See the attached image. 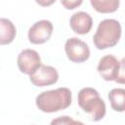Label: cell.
I'll return each instance as SVG.
<instances>
[{
  "label": "cell",
  "instance_id": "obj_1",
  "mask_svg": "<svg viewBox=\"0 0 125 125\" xmlns=\"http://www.w3.org/2000/svg\"><path fill=\"white\" fill-rule=\"evenodd\" d=\"M71 100L70 90L65 87H60L40 93L36 97L35 104L39 110L53 113L67 108L71 104Z\"/></svg>",
  "mask_w": 125,
  "mask_h": 125
},
{
  "label": "cell",
  "instance_id": "obj_2",
  "mask_svg": "<svg viewBox=\"0 0 125 125\" xmlns=\"http://www.w3.org/2000/svg\"><path fill=\"white\" fill-rule=\"evenodd\" d=\"M121 24L114 19L102 21L93 36V42L97 49L104 50L114 47L121 37Z\"/></svg>",
  "mask_w": 125,
  "mask_h": 125
},
{
  "label": "cell",
  "instance_id": "obj_3",
  "mask_svg": "<svg viewBox=\"0 0 125 125\" xmlns=\"http://www.w3.org/2000/svg\"><path fill=\"white\" fill-rule=\"evenodd\" d=\"M77 101L79 106L83 111L90 114L92 120L99 121L104 117L106 112L105 104L96 89L91 87L82 88L78 93Z\"/></svg>",
  "mask_w": 125,
  "mask_h": 125
},
{
  "label": "cell",
  "instance_id": "obj_4",
  "mask_svg": "<svg viewBox=\"0 0 125 125\" xmlns=\"http://www.w3.org/2000/svg\"><path fill=\"white\" fill-rule=\"evenodd\" d=\"M64 51L67 59L75 63L86 62L90 57L89 46L77 37H71L64 44Z\"/></svg>",
  "mask_w": 125,
  "mask_h": 125
},
{
  "label": "cell",
  "instance_id": "obj_5",
  "mask_svg": "<svg viewBox=\"0 0 125 125\" xmlns=\"http://www.w3.org/2000/svg\"><path fill=\"white\" fill-rule=\"evenodd\" d=\"M53 23L47 20L36 21L28 29V40L30 43L39 45L47 42L53 33Z\"/></svg>",
  "mask_w": 125,
  "mask_h": 125
},
{
  "label": "cell",
  "instance_id": "obj_6",
  "mask_svg": "<svg viewBox=\"0 0 125 125\" xmlns=\"http://www.w3.org/2000/svg\"><path fill=\"white\" fill-rule=\"evenodd\" d=\"M29 79L34 86L45 87L57 83L59 80V73L55 67L41 64L34 72L29 75Z\"/></svg>",
  "mask_w": 125,
  "mask_h": 125
},
{
  "label": "cell",
  "instance_id": "obj_7",
  "mask_svg": "<svg viewBox=\"0 0 125 125\" xmlns=\"http://www.w3.org/2000/svg\"><path fill=\"white\" fill-rule=\"evenodd\" d=\"M17 63L21 72L27 75H30L42 64L39 54L32 49L22 50L18 56Z\"/></svg>",
  "mask_w": 125,
  "mask_h": 125
},
{
  "label": "cell",
  "instance_id": "obj_8",
  "mask_svg": "<svg viewBox=\"0 0 125 125\" xmlns=\"http://www.w3.org/2000/svg\"><path fill=\"white\" fill-rule=\"evenodd\" d=\"M120 66V62L112 55L104 56L98 63L97 70L105 81H114Z\"/></svg>",
  "mask_w": 125,
  "mask_h": 125
},
{
  "label": "cell",
  "instance_id": "obj_9",
  "mask_svg": "<svg viewBox=\"0 0 125 125\" xmlns=\"http://www.w3.org/2000/svg\"><path fill=\"white\" fill-rule=\"evenodd\" d=\"M69 24L71 29L75 33L84 35L91 30L93 26V19L88 13L79 11L71 16L69 20Z\"/></svg>",
  "mask_w": 125,
  "mask_h": 125
},
{
  "label": "cell",
  "instance_id": "obj_10",
  "mask_svg": "<svg viewBox=\"0 0 125 125\" xmlns=\"http://www.w3.org/2000/svg\"><path fill=\"white\" fill-rule=\"evenodd\" d=\"M17 34V29L14 23L5 18L0 20V44L7 45L13 42Z\"/></svg>",
  "mask_w": 125,
  "mask_h": 125
},
{
  "label": "cell",
  "instance_id": "obj_11",
  "mask_svg": "<svg viewBox=\"0 0 125 125\" xmlns=\"http://www.w3.org/2000/svg\"><path fill=\"white\" fill-rule=\"evenodd\" d=\"M110 106L113 110L118 112L125 111V89L115 88L109 91L107 96Z\"/></svg>",
  "mask_w": 125,
  "mask_h": 125
},
{
  "label": "cell",
  "instance_id": "obj_12",
  "mask_svg": "<svg viewBox=\"0 0 125 125\" xmlns=\"http://www.w3.org/2000/svg\"><path fill=\"white\" fill-rule=\"evenodd\" d=\"M92 7L99 13H114L119 8V0H90Z\"/></svg>",
  "mask_w": 125,
  "mask_h": 125
},
{
  "label": "cell",
  "instance_id": "obj_13",
  "mask_svg": "<svg viewBox=\"0 0 125 125\" xmlns=\"http://www.w3.org/2000/svg\"><path fill=\"white\" fill-rule=\"evenodd\" d=\"M114 81L119 83V84H124L125 85V58H123L120 61L119 70H118L117 76H116Z\"/></svg>",
  "mask_w": 125,
  "mask_h": 125
},
{
  "label": "cell",
  "instance_id": "obj_14",
  "mask_svg": "<svg viewBox=\"0 0 125 125\" xmlns=\"http://www.w3.org/2000/svg\"><path fill=\"white\" fill-rule=\"evenodd\" d=\"M83 0H61L62 5L67 10H73L82 4Z\"/></svg>",
  "mask_w": 125,
  "mask_h": 125
},
{
  "label": "cell",
  "instance_id": "obj_15",
  "mask_svg": "<svg viewBox=\"0 0 125 125\" xmlns=\"http://www.w3.org/2000/svg\"><path fill=\"white\" fill-rule=\"evenodd\" d=\"M77 123H81V122L73 120L68 116H61L57 119H54L51 122V124H77Z\"/></svg>",
  "mask_w": 125,
  "mask_h": 125
},
{
  "label": "cell",
  "instance_id": "obj_16",
  "mask_svg": "<svg viewBox=\"0 0 125 125\" xmlns=\"http://www.w3.org/2000/svg\"><path fill=\"white\" fill-rule=\"evenodd\" d=\"M35 2L41 7H49L53 5L56 2V0H35Z\"/></svg>",
  "mask_w": 125,
  "mask_h": 125
}]
</instances>
